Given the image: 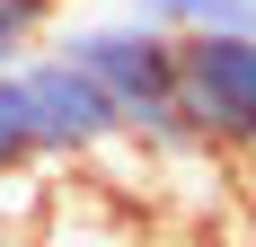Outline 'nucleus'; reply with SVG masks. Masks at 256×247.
<instances>
[{
  "instance_id": "f257e3e1",
  "label": "nucleus",
  "mask_w": 256,
  "mask_h": 247,
  "mask_svg": "<svg viewBox=\"0 0 256 247\" xmlns=\"http://www.w3.org/2000/svg\"><path fill=\"white\" fill-rule=\"evenodd\" d=\"M53 53L106 88V106H115V124H124L132 142H150V150L194 142L186 132V98H177V36H159L142 18H88Z\"/></svg>"
},
{
  "instance_id": "39448f33",
  "label": "nucleus",
  "mask_w": 256,
  "mask_h": 247,
  "mask_svg": "<svg viewBox=\"0 0 256 247\" xmlns=\"http://www.w3.org/2000/svg\"><path fill=\"white\" fill-rule=\"evenodd\" d=\"M36 247H142L124 221H115V203H98V194H62L44 212V238Z\"/></svg>"
},
{
  "instance_id": "f03ea898",
  "label": "nucleus",
  "mask_w": 256,
  "mask_h": 247,
  "mask_svg": "<svg viewBox=\"0 0 256 247\" xmlns=\"http://www.w3.org/2000/svg\"><path fill=\"white\" fill-rule=\"evenodd\" d=\"M186 132L256 159V36H177Z\"/></svg>"
},
{
  "instance_id": "423d86ee",
  "label": "nucleus",
  "mask_w": 256,
  "mask_h": 247,
  "mask_svg": "<svg viewBox=\"0 0 256 247\" xmlns=\"http://www.w3.org/2000/svg\"><path fill=\"white\" fill-rule=\"evenodd\" d=\"M53 9H62V0H0V80L36 62V44H44Z\"/></svg>"
},
{
  "instance_id": "6e6552de",
  "label": "nucleus",
  "mask_w": 256,
  "mask_h": 247,
  "mask_svg": "<svg viewBox=\"0 0 256 247\" xmlns=\"http://www.w3.org/2000/svg\"><path fill=\"white\" fill-rule=\"evenodd\" d=\"M142 247H150V238H142Z\"/></svg>"
},
{
  "instance_id": "20e7f679",
  "label": "nucleus",
  "mask_w": 256,
  "mask_h": 247,
  "mask_svg": "<svg viewBox=\"0 0 256 247\" xmlns=\"http://www.w3.org/2000/svg\"><path fill=\"white\" fill-rule=\"evenodd\" d=\"M124 18L159 36H256V0H124Z\"/></svg>"
},
{
  "instance_id": "0eeeda50",
  "label": "nucleus",
  "mask_w": 256,
  "mask_h": 247,
  "mask_svg": "<svg viewBox=\"0 0 256 247\" xmlns=\"http://www.w3.org/2000/svg\"><path fill=\"white\" fill-rule=\"evenodd\" d=\"M44 159L36 150V115H26V88H18V71L0 80V176H26Z\"/></svg>"
},
{
  "instance_id": "7ed1b4c3",
  "label": "nucleus",
  "mask_w": 256,
  "mask_h": 247,
  "mask_svg": "<svg viewBox=\"0 0 256 247\" xmlns=\"http://www.w3.org/2000/svg\"><path fill=\"white\" fill-rule=\"evenodd\" d=\"M18 88H26V115H36V150H44V159H98V150L124 142L106 88L88 71H71L62 53H36L18 71Z\"/></svg>"
}]
</instances>
